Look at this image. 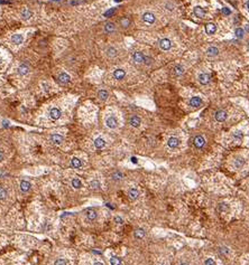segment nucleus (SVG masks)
<instances>
[{"mask_svg": "<svg viewBox=\"0 0 249 265\" xmlns=\"http://www.w3.org/2000/svg\"><path fill=\"white\" fill-rule=\"evenodd\" d=\"M193 145H194V148L195 149H198V150H201V149H203L205 147V144H206V140H205V138L203 136H201V134H197V136L193 138Z\"/></svg>", "mask_w": 249, "mask_h": 265, "instance_id": "nucleus-1", "label": "nucleus"}, {"mask_svg": "<svg viewBox=\"0 0 249 265\" xmlns=\"http://www.w3.org/2000/svg\"><path fill=\"white\" fill-rule=\"evenodd\" d=\"M118 124H119V122H118V119L116 115L111 114L106 119V125H107V128H109V129H112V130L116 129L118 127Z\"/></svg>", "mask_w": 249, "mask_h": 265, "instance_id": "nucleus-2", "label": "nucleus"}, {"mask_svg": "<svg viewBox=\"0 0 249 265\" xmlns=\"http://www.w3.org/2000/svg\"><path fill=\"white\" fill-rule=\"evenodd\" d=\"M61 115H62V111H61V109L57 108V106H53V108H51V110L48 111V116H50V119H52L53 121L59 120V118H61Z\"/></svg>", "mask_w": 249, "mask_h": 265, "instance_id": "nucleus-3", "label": "nucleus"}, {"mask_svg": "<svg viewBox=\"0 0 249 265\" xmlns=\"http://www.w3.org/2000/svg\"><path fill=\"white\" fill-rule=\"evenodd\" d=\"M97 217H98V213H97V210H95L94 208H88L85 210V219L89 223L94 222L95 219H97Z\"/></svg>", "mask_w": 249, "mask_h": 265, "instance_id": "nucleus-4", "label": "nucleus"}, {"mask_svg": "<svg viewBox=\"0 0 249 265\" xmlns=\"http://www.w3.org/2000/svg\"><path fill=\"white\" fill-rule=\"evenodd\" d=\"M57 82H59V84H62V85L69 84L71 82V76L65 72L59 73V75H57Z\"/></svg>", "mask_w": 249, "mask_h": 265, "instance_id": "nucleus-5", "label": "nucleus"}, {"mask_svg": "<svg viewBox=\"0 0 249 265\" xmlns=\"http://www.w3.org/2000/svg\"><path fill=\"white\" fill-rule=\"evenodd\" d=\"M227 118H228V113L225 111V110H218V111L214 113V119H215V121L220 122V123L226 121Z\"/></svg>", "mask_w": 249, "mask_h": 265, "instance_id": "nucleus-6", "label": "nucleus"}, {"mask_svg": "<svg viewBox=\"0 0 249 265\" xmlns=\"http://www.w3.org/2000/svg\"><path fill=\"white\" fill-rule=\"evenodd\" d=\"M141 19L144 20V22H146V24H154L155 22H156V17H155V15L153 14V13H150V11H146V13H144L143 14V16H141Z\"/></svg>", "mask_w": 249, "mask_h": 265, "instance_id": "nucleus-7", "label": "nucleus"}, {"mask_svg": "<svg viewBox=\"0 0 249 265\" xmlns=\"http://www.w3.org/2000/svg\"><path fill=\"white\" fill-rule=\"evenodd\" d=\"M158 46L162 50H169L172 48V42L169 38H162L158 42Z\"/></svg>", "mask_w": 249, "mask_h": 265, "instance_id": "nucleus-8", "label": "nucleus"}, {"mask_svg": "<svg viewBox=\"0 0 249 265\" xmlns=\"http://www.w3.org/2000/svg\"><path fill=\"white\" fill-rule=\"evenodd\" d=\"M180 142L181 141H180V139L177 136H171V138H169V140H167V147H169V149L174 150L176 148H178Z\"/></svg>", "mask_w": 249, "mask_h": 265, "instance_id": "nucleus-9", "label": "nucleus"}, {"mask_svg": "<svg viewBox=\"0 0 249 265\" xmlns=\"http://www.w3.org/2000/svg\"><path fill=\"white\" fill-rule=\"evenodd\" d=\"M245 163H246V161H245V159L241 157H237L234 161H232V166H234V168L236 170H240V169H242V168L245 167Z\"/></svg>", "mask_w": 249, "mask_h": 265, "instance_id": "nucleus-10", "label": "nucleus"}, {"mask_svg": "<svg viewBox=\"0 0 249 265\" xmlns=\"http://www.w3.org/2000/svg\"><path fill=\"white\" fill-rule=\"evenodd\" d=\"M127 195H128L129 199H131V200H136V199H138L140 193H139V190H138L137 188L131 187V188H129V189H128V193H127Z\"/></svg>", "mask_w": 249, "mask_h": 265, "instance_id": "nucleus-11", "label": "nucleus"}, {"mask_svg": "<svg viewBox=\"0 0 249 265\" xmlns=\"http://www.w3.org/2000/svg\"><path fill=\"white\" fill-rule=\"evenodd\" d=\"M198 79H199V82H200L202 85H206V84L210 83L211 76H210V74H208V73H201V74L199 75Z\"/></svg>", "mask_w": 249, "mask_h": 265, "instance_id": "nucleus-12", "label": "nucleus"}, {"mask_svg": "<svg viewBox=\"0 0 249 265\" xmlns=\"http://www.w3.org/2000/svg\"><path fill=\"white\" fill-rule=\"evenodd\" d=\"M202 99L201 97H199V96H193V97H191L190 101H189V105L190 106H192V108H199V106H201L202 105Z\"/></svg>", "mask_w": 249, "mask_h": 265, "instance_id": "nucleus-13", "label": "nucleus"}, {"mask_svg": "<svg viewBox=\"0 0 249 265\" xmlns=\"http://www.w3.org/2000/svg\"><path fill=\"white\" fill-rule=\"evenodd\" d=\"M129 124L132 128H139L140 124H141V119L138 115H131L129 119Z\"/></svg>", "mask_w": 249, "mask_h": 265, "instance_id": "nucleus-14", "label": "nucleus"}, {"mask_svg": "<svg viewBox=\"0 0 249 265\" xmlns=\"http://www.w3.org/2000/svg\"><path fill=\"white\" fill-rule=\"evenodd\" d=\"M19 188H20L22 193H27L31 189V184H30L29 181H27V180H22L20 181V185H19Z\"/></svg>", "mask_w": 249, "mask_h": 265, "instance_id": "nucleus-15", "label": "nucleus"}, {"mask_svg": "<svg viewBox=\"0 0 249 265\" xmlns=\"http://www.w3.org/2000/svg\"><path fill=\"white\" fill-rule=\"evenodd\" d=\"M144 58H145V55L141 53V51H135L132 54V59L135 63L137 64H140V63H144Z\"/></svg>", "mask_w": 249, "mask_h": 265, "instance_id": "nucleus-16", "label": "nucleus"}, {"mask_svg": "<svg viewBox=\"0 0 249 265\" xmlns=\"http://www.w3.org/2000/svg\"><path fill=\"white\" fill-rule=\"evenodd\" d=\"M17 72H18V74H20V75H27L29 73V66L26 64V63H22V64L18 66Z\"/></svg>", "mask_w": 249, "mask_h": 265, "instance_id": "nucleus-17", "label": "nucleus"}, {"mask_svg": "<svg viewBox=\"0 0 249 265\" xmlns=\"http://www.w3.org/2000/svg\"><path fill=\"white\" fill-rule=\"evenodd\" d=\"M50 139H51V142H53V143L56 144V145H59V144L63 142V136H61L59 133H53Z\"/></svg>", "mask_w": 249, "mask_h": 265, "instance_id": "nucleus-18", "label": "nucleus"}, {"mask_svg": "<svg viewBox=\"0 0 249 265\" xmlns=\"http://www.w3.org/2000/svg\"><path fill=\"white\" fill-rule=\"evenodd\" d=\"M93 145H94L97 149H102V148L106 147V140H104L103 138H101V136H99V138L94 139Z\"/></svg>", "mask_w": 249, "mask_h": 265, "instance_id": "nucleus-19", "label": "nucleus"}, {"mask_svg": "<svg viewBox=\"0 0 249 265\" xmlns=\"http://www.w3.org/2000/svg\"><path fill=\"white\" fill-rule=\"evenodd\" d=\"M124 76H126V72H124V70H122V68H117V70L113 71V77L116 79H118V81L124 79Z\"/></svg>", "mask_w": 249, "mask_h": 265, "instance_id": "nucleus-20", "label": "nucleus"}, {"mask_svg": "<svg viewBox=\"0 0 249 265\" xmlns=\"http://www.w3.org/2000/svg\"><path fill=\"white\" fill-rule=\"evenodd\" d=\"M11 43L15 45H22L24 43V36L22 34H15L11 36Z\"/></svg>", "mask_w": 249, "mask_h": 265, "instance_id": "nucleus-21", "label": "nucleus"}, {"mask_svg": "<svg viewBox=\"0 0 249 265\" xmlns=\"http://www.w3.org/2000/svg\"><path fill=\"white\" fill-rule=\"evenodd\" d=\"M215 30H217V26H215V24H213V22H209V24H206V25H205V33H206L208 35H213V34L215 33Z\"/></svg>", "mask_w": 249, "mask_h": 265, "instance_id": "nucleus-22", "label": "nucleus"}, {"mask_svg": "<svg viewBox=\"0 0 249 265\" xmlns=\"http://www.w3.org/2000/svg\"><path fill=\"white\" fill-rule=\"evenodd\" d=\"M31 16H33V13L30 11L28 8H22V11H20V17H22L24 20H28V19H30Z\"/></svg>", "mask_w": 249, "mask_h": 265, "instance_id": "nucleus-23", "label": "nucleus"}, {"mask_svg": "<svg viewBox=\"0 0 249 265\" xmlns=\"http://www.w3.org/2000/svg\"><path fill=\"white\" fill-rule=\"evenodd\" d=\"M146 235V230L144 228H137L134 232V237L136 239H143Z\"/></svg>", "mask_w": 249, "mask_h": 265, "instance_id": "nucleus-24", "label": "nucleus"}, {"mask_svg": "<svg viewBox=\"0 0 249 265\" xmlns=\"http://www.w3.org/2000/svg\"><path fill=\"white\" fill-rule=\"evenodd\" d=\"M82 166H83V163H82V161H81L79 158L73 157L71 159V167L72 168H74V169H80Z\"/></svg>", "mask_w": 249, "mask_h": 265, "instance_id": "nucleus-25", "label": "nucleus"}, {"mask_svg": "<svg viewBox=\"0 0 249 265\" xmlns=\"http://www.w3.org/2000/svg\"><path fill=\"white\" fill-rule=\"evenodd\" d=\"M110 178H111V180H113V181H120V180H122V178H124V173L121 171H113L111 175H110Z\"/></svg>", "mask_w": 249, "mask_h": 265, "instance_id": "nucleus-26", "label": "nucleus"}, {"mask_svg": "<svg viewBox=\"0 0 249 265\" xmlns=\"http://www.w3.org/2000/svg\"><path fill=\"white\" fill-rule=\"evenodd\" d=\"M106 55L110 58H115L118 56V50L115 47H108L106 49Z\"/></svg>", "mask_w": 249, "mask_h": 265, "instance_id": "nucleus-27", "label": "nucleus"}, {"mask_svg": "<svg viewBox=\"0 0 249 265\" xmlns=\"http://www.w3.org/2000/svg\"><path fill=\"white\" fill-rule=\"evenodd\" d=\"M218 54H219V49H218L215 46H211V47H209V48L206 49V55L210 56V57H214V56H217Z\"/></svg>", "mask_w": 249, "mask_h": 265, "instance_id": "nucleus-28", "label": "nucleus"}, {"mask_svg": "<svg viewBox=\"0 0 249 265\" xmlns=\"http://www.w3.org/2000/svg\"><path fill=\"white\" fill-rule=\"evenodd\" d=\"M193 11H194V15H195V17H198V18H204V10H203V8L200 7V6H197V7H194V9H193Z\"/></svg>", "mask_w": 249, "mask_h": 265, "instance_id": "nucleus-29", "label": "nucleus"}, {"mask_svg": "<svg viewBox=\"0 0 249 265\" xmlns=\"http://www.w3.org/2000/svg\"><path fill=\"white\" fill-rule=\"evenodd\" d=\"M104 30H106V33H108V34H111V33H113L115 30H116V25L113 24V22H107L106 25H104Z\"/></svg>", "mask_w": 249, "mask_h": 265, "instance_id": "nucleus-30", "label": "nucleus"}, {"mask_svg": "<svg viewBox=\"0 0 249 265\" xmlns=\"http://www.w3.org/2000/svg\"><path fill=\"white\" fill-rule=\"evenodd\" d=\"M89 186H90V188L92 189V190H99L100 188H101V184H100V181L97 179H93L90 181V184H89Z\"/></svg>", "mask_w": 249, "mask_h": 265, "instance_id": "nucleus-31", "label": "nucleus"}, {"mask_svg": "<svg viewBox=\"0 0 249 265\" xmlns=\"http://www.w3.org/2000/svg\"><path fill=\"white\" fill-rule=\"evenodd\" d=\"M184 71H185V68H184V66H182V65H176V66H174V68H173V73H174V75H176V76L182 75L184 73Z\"/></svg>", "mask_w": 249, "mask_h": 265, "instance_id": "nucleus-32", "label": "nucleus"}, {"mask_svg": "<svg viewBox=\"0 0 249 265\" xmlns=\"http://www.w3.org/2000/svg\"><path fill=\"white\" fill-rule=\"evenodd\" d=\"M98 97H99V100L106 101L108 97H109V93H108V91H106V90H100V91L98 92Z\"/></svg>", "mask_w": 249, "mask_h": 265, "instance_id": "nucleus-33", "label": "nucleus"}, {"mask_svg": "<svg viewBox=\"0 0 249 265\" xmlns=\"http://www.w3.org/2000/svg\"><path fill=\"white\" fill-rule=\"evenodd\" d=\"M71 186L75 188V189H80V188H82V182H81V180L79 178H73L71 180Z\"/></svg>", "mask_w": 249, "mask_h": 265, "instance_id": "nucleus-34", "label": "nucleus"}, {"mask_svg": "<svg viewBox=\"0 0 249 265\" xmlns=\"http://www.w3.org/2000/svg\"><path fill=\"white\" fill-rule=\"evenodd\" d=\"M122 259L118 256H111L110 257V265H121Z\"/></svg>", "mask_w": 249, "mask_h": 265, "instance_id": "nucleus-35", "label": "nucleus"}, {"mask_svg": "<svg viewBox=\"0 0 249 265\" xmlns=\"http://www.w3.org/2000/svg\"><path fill=\"white\" fill-rule=\"evenodd\" d=\"M120 25H121V27H124V28H127V27H129L130 26V19L128 18V17H122L121 19H120Z\"/></svg>", "mask_w": 249, "mask_h": 265, "instance_id": "nucleus-36", "label": "nucleus"}, {"mask_svg": "<svg viewBox=\"0 0 249 265\" xmlns=\"http://www.w3.org/2000/svg\"><path fill=\"white\" fill-rule=\"evenodd\" d=\"M7 196H8V193L6 190V188L3 187H0V201H3L7 199Z\"/></svg>", "mask_w": 249, "mask_h": 265, "instance_id": "nucleus-37", "label": "nucleus"}, {"mask_svg": "<svg viewBox=\"0 0 249 265\" xmlns=\"http://www.w3.org/2000/svg\"><path fill=\"white\" fill-rule=\"evenodd\" d=\"M218 208H219L220 211H222V213H226V211H228V210H229V205H227L226 202H222V204H219Z\"/></svg>", "mask_w": 249, "mask_h": 265, "instance_id": "nucleus-38", "label": "nucleus"}, {"mask_svg": "<svg viewBox=\"0 0 249 265\" xmlns=\"http://www.w3.org/2000/svg\"><path fill=\"white\" fill-rule=\"evenodd\" d=\"M67 264H69V262H67V259H65V258H57L54 262V265H67Z\"/></svg>", "mask_w": 249, "mask_h": 265, "instance_id": "nucleus-39", "label": "nucleus"}, {"mask_svg": "<svg viewBox=\"0 0 249 265\" xmlns=\"http://www.w3.org/2000/svg\"><path fill=\"white\" fill-rule=\"evenodd\" d=\"M234 34H236V36H237V38H243V29L242 28H236V30H234Z\"/></svg>", "mask_w": 249, "mask_h": 265, "instance_id": "nucleus-40", "label": "nucleus"}, {"mask_svg": "<svg viewBox=\"0 0 249 265\" xmlns=\"http://www.w3.org/2000/svg\"><path fill=\"white\" fill-rule=\"evenodd\" d=\"M113 222L116 223L117 225H122V224H124V219H122V217H121V216H115Z\"/></svg>", "mask_w": 249, "mask_h": 265, "instance_id": "nucleus-41", "label": "nucleus"}, {"mask_svg": "<svg viewBox=\"0 0 249 265\" xmlns=\"http://www.w3.org/2000/svg\"><path fill=\"white\" fill-rule=\"evenodd\" d=\"M203 265H217V264H215V262L213 261L212 258L206 257L204 259V262H203Z\"/></svg>", "mask_w": 249, "mask_h": 265, "instance_id": "nucleus-42", "label": "nucleus"}, {"mask_svg": "<svg viewBox=\"0 0 249 265\" xmlns=\"http://www.w3.org/2000/svg\"><path fill=\"white\" fill-rule=\"evenodd\" d=\"M152 63H153V58H150L149 56H145V58H144V64L150 65Z\"/></svg>", "mask_w": 249, "mask_h": 265, "instance_id": "nucleus-43", "label": "nucleus"}, {"mask_svg": "<svg viewBox=\"0 0 249 265\" xmlns=\"http://www.w3.org/2000/svg\"><path fill=\"white\" fill-rule=\"evenodd\" d=\"M222 13L225 15H229L230 14V10H229L228 8H222Z\"/></svg>", "mask_w": 249, "mask_h": 265, "instance_id": "nucleus-44", "label": "nucleus"}, {"mask_svg": "<svg viewBox=\"0 0 249 265\" xmlns=\"http://www.w3.org/2000/svg\"><path fill=\"white\" fill-rule=\"evenodd\" d=\"M178 265H191V264H190V262H187V261H181Z\"/></svg>", "mask_w": 249, "mask_h": 265, "instance_id": "nucleus-45", "label": "nucleus"}, {"mask_svg": "<svg viewBox=\"0 0 249 265\" xmlns=\"http://www.w3.org/2000/svg\"><path fill=\"white\" fill-rule=\"evenodd\" d=\"M3 159H5V156H3V152L0 150V162L1 161H3Z\"/></svg>", "mask_w": 249, "mask_h": 265, "instance_id": "nucleus-46", "label": "nucleus"}, {"mask_svg": "<svg viewBox=\"0 0 249 265\" xmlns=\"http://www.w3.org/2000/svg\"><path fill=\"white\" fill-rule=\"evenodd\" d=\"M131 162H134V163H137V162H138V160H137L136 158L132 157V158H131Z\"/></svg>", "mask_w": 249, "mask_h": 265, "instance_id": "nucleus-47", "label": "nucleus"}, {"mask_svg": "<svg viewBox=\"0 0 249 265\" xmlns=\"http://www.w3.org/2000/svg\"><path fill=\"white\" fill-rule=\"evenodd\" d=\"M93 265H104V264H103L102 262H94Z\"/></svg>", "mask_w": 249, "mask_h": 265, "instance_id": "nucleus-48", "label": "nucleus"}, {"mask_svg": "<svg viewBox=\"0 0 249 265\" xmlns=\"http://www.w3.org/2000/svg\"><path fill=\"white\" fill-rule=\"evenodd\" d=\"M246 30H247V31H249V25H247V26H246Z\"/></svg>", "mask_w": 249, "mask_h": 265, "instance_id": "nucleus-49", "label": "nucleus"}, {"mask_svg": "<svg viewBox=\"0 0 249 265\" xmlns=\"http://www.w3.org/2000/svg\"><path fill=\"white\" fill-rule=\"evenodd\" d=\"M248 8H249V0H248Z\"/></svg>", "mask_w": 249, "mask_h": 265, "instance_id": "nucleus-50", "label": "nucleus"}, {"mask_svg": "<svg viewBox=\"0 0 249 265\" xmlns=\"http://www.w3.org/2000/svg\"><path fill=\"white\" fill-rule=\"evenodd\" d=\"M159 265H165V264H159Z\"/></svg>", "mask_w": 249, "mask_h": 265, "instance_id": "nucleus-51", "label": "nucleus"}]
</instances>
